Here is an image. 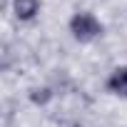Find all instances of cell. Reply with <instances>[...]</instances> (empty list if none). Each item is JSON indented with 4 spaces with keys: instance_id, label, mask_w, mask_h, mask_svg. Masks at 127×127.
<instances>
[{
    "instance_id": "7a4b0ae2",
    "label": "cell",
    "mask_w": 127,
    "mask_h": 127,
    "mask_svg": "<svg viewBox=\"0 0 127 127\" xmlns=\"http://www.w3.org/2000/svg\"><path fill=\"white\" fill-rule=\"evenodd\" d=\"M107 90L115 92V95L127 97V65H120V67H115V70L110 72V77H107Z\"/></svg>"
},
{
    "instance_id": "3957f363",
    "label": "cell",
    "mask_w": 127,
    "mask_h": 127,
    "mask_svg": "<svg viewBox=\"0 0 127 127\" xmlns=\"http://www.w3.org/2000/svg\"><path fill=\"white\" fill-rule=\"evenodd\" d=\"M13 13L18 20H32L40 13V0H13Z\"/></svg>"
},
{
    "instance_id": "6da1fadb",
    "label": "cell",
    "mask_w": 127,
    "mask_h": 127,
    "mask_svg": "<svg viewBox=\"0 0 127 127\" xmlns=\"http://www.w3.org/2000/svg\"><path fill=\"white\" fill-rule=\"evenodd\" d=\"M70 32L77 42H92L102 35V23L92 13H75L70 18Z\"/></svg>"
}]
</instances>
